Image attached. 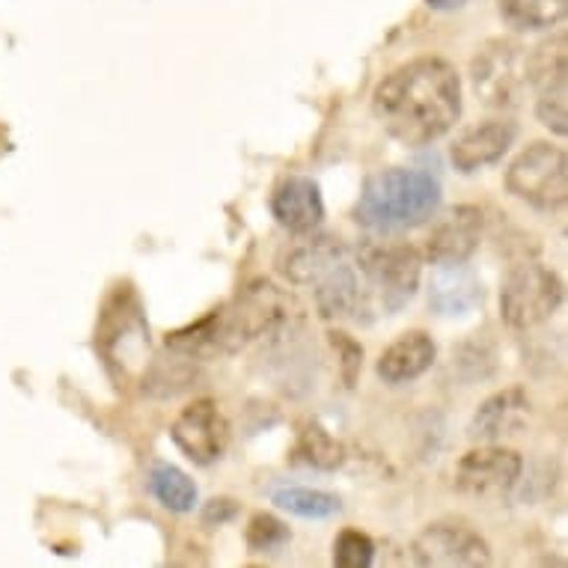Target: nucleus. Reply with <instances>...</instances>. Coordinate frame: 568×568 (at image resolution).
I'll use <instances>...</instances> for the list:
<instances>
[{"mask_svg":"<svg viewBox=\"0 0 568 568\" xmlns=\"http://www.w3.org/2000/svg\"><path fill=\"white\" fill-rule=\"evenodd\" d=\"M373 108L393 140L405 146H429L462 116V81L447 60L419 57L375 87Z\"/></svg>","mask_w":568,"mask_h":568,"instance_id":"obj_1","label":"nucleus"},{"mask_svg":"<svg viewBox=\"0 0 568 568\" xmlns=\"http://www.w3.org/2000/svg\"><path fill=\"white\" fill-rule=\"evenodd\" d=\"M298 325V301L286 290L274 286L271 280H253L244 290H239L230 304L209 313L194 325L173 331L168 336V348L203 364L217 354L242 352L244 345L265 339V336L292 334Z\"/></svg>","mask_w":568,"mask_h":568,"instance_id":"obj_2","label":"nucleus"},{"mask_svg":"<svg viewBox=\"0 0 568 568\" xmlns=\"http://www.w3.org/2000/svg\"><path fill=\"white\" fill-rule=\"evenodd\" d=\"M283 274L290 283L313 292L316 310L325 318H352L366 325V295L361 253L334 235H313L295 244Z\"/></svg>","mask_w":568,"mask_h":568,"instance_id":"obj_3","label":"nucleus"},{"mask_svg":"<svg viewBox=\"0 0 568 568\" xmlns=\"http://www.w3.org/2000/svg\"><path fill=\"white\" fill-rule=\"evenodd\" d=\"M440 205L438 179L410 168H390L366 179L354 203V221L373 233H405L423 226Z\"/></svg>","mask_w":568,"mask_h":568,"instance_id":"obj_4","label":"nucleus"},{"mask_svg":"<svg viewBox=\"0 0 568 568\" xmlns=\"http://www.w3.org/2000/svg\"><path fill=\"white\" fill-rule=\"evenodd\" d=\"M364 268L366 325L375 318L396 316L419 290L423 260L410 244H357Z\"/></svg>","mask_w":568,"mask_h":568,"instance_id":"obj_5","label":"nucleus"},{"mask_svg":"<svg viewBox=\"0 0 568 568\" xmlns=\"http://www.w3.org/2000/svg\"><path fill=\"white\" fill-rule=\"evenodd\" d=\"M509 194L539 212H557L568 200V159L554 143H532L506 170Z\"/></svg>","mask_w":568,"mask_h":568,"instance_id":"obj_6","label":"nucleus"},{"mask_svg":"<svg viewBox=\"0 0 568 568\" xmlns=\"http://www.w3.org/2000/svg\"><path fill=\"white\" fill-rule=\"evenodd\" d=\"M562 304V280L541 262H518L509 268L500 290V313L515 331L548 322Z\"/></svg>","mask_w":568,"mask_h":568,"instance_id":"obj_7","label":"nucleus"},{"mask_svg":"<svg viewBox=\"0 0 568 568\" xmlns=\"http://www.w3.org/2000/svg\"><path fill=\"white\" fill-rule=\"evenodd\" d=\"M476 95L488 108H518L530 87V54L513 39H491L470 65Z\"/></svg>","mask_w":568,"mask_h":568,"instance_id":"obj_8","label":"nucleus"},{"mask_svg":"<svg viewBox=\"0 0 568 568\" xmlns=\"http://www.w3.org/2000/svg\"><path fill=\"white\" fill-rule=\"evenodd\" d=\"M95 345L104 354V361L122 369V375H129L140 364L143 352L150 348L146 318H143V310H140L131 286H120L108 301L102 325L95 334Z\"/></svg>","mask_w":568,"mask_h":568,"instance_id":"obj_9","label":"nucleus"},{"mask_svg":"<svg viewBox=\"0 0 568 568\" xmlns=\"http://www.w3.org/2000/svg\"><path fill=\"white\" fill-rule=\"evenodd\" d=\"M417 566L426 568H479L491 566L488 541L462 521L429 524L410 548Z\"/></svg>","mask_w":568,"mask_h":568,"instance_id":"obj_10","label":"nucleus"},{"mask_svg":"<svg viewBox=\"0 0 568 568\" xmlns=\"http://www.w3.org/2000/svg\"><path fill=\"white\" fill-rule=\"evenodd\" d=\"M530 87H536V113L545 129L568 134V60L566 37L539 45L530 54Z\"/></svg>","mask_w":568,"mask_h":568,"instance_id":"obj_11","label":"nucleus"},{"mask_svg":"<svg viewBox=\"0 0 568 568\" xmlns=\"http://www.w3.org/2000/svg\"><path fill=\"white\" fill-rule=\"evenodd\" d=\"M170 438L194 465H215L230 444V426L212 399L191 402L173 423Z\"/></svg>","mask_w":568,"mask_h":568,"instance_id":"obj_12","label":"nucleus"},{"mask_svg":"<svg viewBox=\"0 0 568 568\" xmlns=\"http://www.w3.org/2000/svg\"><path fill=\"white\" fill-rule=\"evenodd\" d=\"M524 474V458L515 449L479 447L470 449L456 467L458 491L474 497H504L518 485Z\"/></svg>","mask_w":568,"mask_h":568,"instance_id":"obj_13","label":"nucleus"},{"mask_svg":"<svg viewBox=\"0 0 568 568\" xmlns=\"http://www.w3.org/2000/svg\"><path fill=\"white\" fill-rule=\"evenodd\" d=\"M483 212L476 205H456L447 217H440L426 242V256L435 265L467 262L483 242Z\"/></svg>","mask_w":568,"mask_h":568,"instance_id":"obj_14","label":"nucleus"},{"mask_svg":"<svg viewBox=\"0 0 568 568\" xmlns=\"http://www.w3.org/2000/svg\"><path fill=\"white\" fill-rule=\"evenodd\" d=\"M271 215L283 230L310 235L325 217L322 191L310 176H286L271 194Z\"/></svg>","mask_w":568,"mask_h":568,"instance_id":"obj_15","label":"nucleus"},{"mask_svg":"<svg viewBox=\"0 0 568 568\" xmlns=\"http://www.w3.org/2000/svg\"><path fill=\"white\" fill-rule=\"evenodd\" d=\"M518 138V129L515 122L506 120H488L483 125H474L467 129L462 138L456 140V146L449 152V159L456 164L458 173H476V170L488 168V164H497L504 159L509 146Z\"/></svg>","mask_w":568,"mask_h":568,"instance_id":"obj_16","label":"nucleus"},{"mask_svg":"<svg viewBox=\"0 0 568 568\" xmlns=\"http://www.w3.org/2000/svg\"><path fill=\"white\" fill-rule=\"evenodd\" d=\"M438 357V345L426 331H408L384 348L375 373L384 384H410L426 375Z\"/></svg>","mask_w":568,"mask_h":568,"instance_id":"obj_17","label":"nucleus"},{"mask_svg":"<svg viewBox=\"0 0 568 568\" xmlns=\"http://www.w3.org/2000/svg\"><path fill=\"white\" fill-rule=\"evenodd\" d=\"M479 304H483V283H479L474 268H467V262H458V265H438L429 290V307L435 310L438 316H467V313H474Z\"/></svg>","mask_w":568,"mask_h":568,"instance_id":"obj_18","label":"nucleus"},{"mask_svg":"<svg viewBox=\"0 0 568 568\" xmlns=\"http://www.w3.org/2000/svg\"><path fill=\"white\" fill-rule=\"evenodd\" d=\"M530 414V399L521 387H509V390L494 393L491 399H485L479 410L470 419V429L467 435L483 444H494V440L515 435L521 429L524 419Z\"/></svg>","mask_w":568,"mask_h":568,"instance_id":"obj_19","label":"nucleus"},{"mask_svg":"<svg viewBox=\"0 0 568 568\" xmlns=\"http://www.w3.org/2000/svg\"><path fill=\"white\" fill-rule=\"evenodd\" d=\"M271 500L280 509L298 515V518H310V521H327V518L343 513V500L336 494L304 488V485H280L271 491Z\"/></svg>","mask_w":568,"mask_h":568,"instance_id":"obj_20","label":"nucleus"},{"mask_svg":"<svg viewBox=\"0 0 568 568\" xmlns=\"http://www.w3.org/2000/svg\"><path fill=\"white\" fill-rule=\"evenodd\" d=\"M150 491L155 494V500L161 506H168L170 513H191L196 500H200L194 479L185 470L168 465V462H155L152 465Z\"/></svg>","mask_w":568,"mask_h":568,"instance_id":"obj_21","label":"nucleus"},{"mask_svg":"<svg viewBox=\"0 0 568 568\" xmlns=\"http://www.w3.org/2000/svg\"><path fill=\"white\" fill-rule=\"evenodd\" d=\"M568 0H500V16L515 30H548L562 24Z\"/></svg>","mask_w":568,"mask_h":568,"instance_id":"obj_22","label":"nucleus"},{"mask_svg":"<svg viewBox=\"0 0 568 568\" xmlns=\"http://www.w3.org/2000/svg\"><path fill=\"white\" fill-rule=\"evenodd\" d=\"M295 458L310 467H318V470H336L345 462V449L331 432L322 429L318 423H313V426L301 432Z\"/></svg>","mask_w":568,"mask_h":568,"instance_id":"obj_23","label":"nucleus"},{"mask_svg":"<svg viewBox=\"0 0 568 568\" xmlns=\"http://www.w3.org/2000/svg\"><path fill=\"white\" fill-rule=\"evenodd\" d=\"M244 539H247V548L256 550V554H280L292 541V532L280 518H274L268 513H260L253 515L251 524H247Z\"/></svg>","mask_w":568,"mask_h":568,"instance_id":"obj_24","label":"nucleus"},{"mask_svg":"<svg viewBox=\"0 0 568 568\" xmlns=\"http://www.w3.org/2000/svg\"><path fill=\"white\" fill-rule=\"evenodd\" d=\"M375 562V541L361 530H343L334 541L336 568H369Z\"/></svg>","mask_w":568,"mask_h":568,"instance_id":"obj_25","label":"nucleus"},{"mask_svg":"<svg viewBox=\"0 0 568 568\" xmlns=\"http://www.w3.org/2000/svg\"><path fill=\"white\" fill-rule=\"evenodd\" d=\"M331 343L339 352V361H343V378L345 384L352 387L357 373H361V364H364V348L354 343L348 334H331Z\"/></svg>","mask_w":568,"mask_h":568,"instance_id":"obj_26","label":"nucleus"},{"mask_svg":"<svg viewBox=\"0 0 568 568\" xmlns=\"http://www.w3.org/2000/svg\"><path fill=\"white\" fill-rule=\"evenodd\" d=\"M235 515H239V504L230 500V497H215V500H209L203 509V524L209 527H221V524L233 521Z\"/></svg>","mask_w":568,"mask_h":568,"instance_id":"obj_27","label":"nucleus"},{"mask_svg":"<svg viewBox=\"0 0 568 568\" xmlns=\"http://www.w3.org/2000/svg\"><path fill=\"white\" fill-rule=\"evenodd\" d=\"M429 7L435 10H458V7H465V0H426Z\"/></svg>","mask_w":568,"mask_h":568,"instance_id":"obj_28","label":"nucleus"}]
</instances>
